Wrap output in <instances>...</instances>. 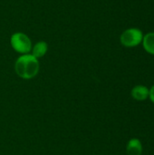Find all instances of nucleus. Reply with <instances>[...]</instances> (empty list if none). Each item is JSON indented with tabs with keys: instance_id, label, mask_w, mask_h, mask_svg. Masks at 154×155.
<instances>
[{
	"instance_id": "obj_1",
	"label": "nucleus",
	"mask_w": 154,
	"mask_h": 155,
	"mask_svg": "<svg viewBox=\"0 0 154 155\" xmlns=\"http://www.w3.org/2000/svg\"><path fill=\"white\" fill-rule=\"evenodd\" d=\"M39 61L31 54H25L19 56L15 64V74L23 79H32L39 72Z\"/></svg>"
},
{
	"instance_id": "obj_2",
	"label": "nucleus",
	"mask_w": 154,
	"mask_h": 155,
	"mask_svg": "<svg viewBox=\"0 0 154 155\" xmlns=\"http://www.w3.org/2000/svg\"><path fill=\"white\" fill-rule=\"evenodd\" d=\"M13 49L22 54H29L32 50V42L29 36L24 33L17 32L12 35L10 39Z\"/></svg>"
},
{
	"instance_id": "obj_3",
	"label": "nucleus",
	"mask_w": 154,
	"mask_h": 155,
	"mask_svg": "<svg viewBox=\"0 0 154 155\" xmlns=\"http://www.w3.org/2000/svg\"><path fill=\"white\" fill-rule=\"evenodd\" d=\"M143 34L138 28H129L121 35V43L126 47H134L143 42Z\"/></svg>"
},
{
	"instance_id": "obj_4",
	"label": "nucleus",
	"mask_w": 154,
	"mask_h": 155,
	"mask_svg": "<svg viewBox=\"0 0 154 155\" xmlns=\"http://www.w3.org/2000/svg\"><path fill=\"white\" fill-rule=\"evenodd\" d=\"M126 153L127 155H142L143 145L141 141L136 138L131 139L127 144Z\"/></svg>"
},
{
	"instance_id": "obj_5",
	"label": "nucleus",
	"mask_w": 154,
	"mask_h": 155,
	"mask_svg": "<svg viewBox=\"0 0 154 155\" xmlns=\"http://www.w3.org/2000/svg\"><path fill=\"white\" fill-rule=\"evenodd\" d=\"M150 90L144 85H137L132 90V96L138 101H144L149 97Z\"/></svg>"
},
{
	"instance_id": "obj_6",
	"label": "nucleus",
	"mask_w": 154,
	"mask_h": 155,
	"mask_svg": "<svg viewBox=\"0 0 154 155\" xmlns=\"http://www.w3.org/2000/svg\"><path fill=\"white\" fill-rule=\"evenodd\" d=\"M48 50V45L44 41H40L38 43H36L33 47H32V55H34L35 58H41L43 57Z\"/></svg>"
},
{
	"instance_id": "obj_7",
	"label": "nucleus",
	"mask_w": 154,
	"mask_h": 155,
	"mask_svg": "<svg viewBox=\"0 0 154 155\" xmlns=\"http://www.w3.org/2000/svg\"><path fill=\"white\" fill-rule=\"evenodd\" d=\"M143 45L146 52L151 54H154V32L148 33L147 35H143Z\"/></svg>"
},
{
	"instance_id": "obj_8",
	"label": "nucleus",
	"mask_w": 154,
	"mask_h": 155,
	"mask_svg": "<svg viewBox=\"0 0 154 155\" xmlns=\"http://www.w3.org/2000/svg\"><path fill=\"white\" fill-rule=\"evenodd\" d=\"M149 97H150V99H151V101L154 103V85L151 88V90H150V93H149Z\"/></svg>"
}]
</instances>
